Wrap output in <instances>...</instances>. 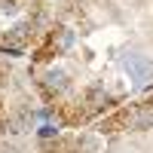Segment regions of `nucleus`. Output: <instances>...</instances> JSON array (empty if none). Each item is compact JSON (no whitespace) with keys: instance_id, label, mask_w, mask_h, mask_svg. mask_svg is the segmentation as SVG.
I'll list each match as a JSON object with an SVG mask.
<instances>
[{"instance_id":"f257e3e1","label":"nucleus","mask_w":153,"mask_h":153,"mask_svg":"<svg viewBox=\"0 0 153 153\" xmlns=\"http://www.w3.org/2000/svg\"><path fill=\"white\" fill-rule=\"evenodd\" d=\"M65 86H68V76L61 71H49L46 74V89H49V92H61Z\"/></svg>"},{"instance_id":"f03ea898","label":"nucleus","mask_w":153,"mask_h":153,"mask_svg":"<svg viewBox=\"0 0 153 153\" xmlns=\"http://www.w3.org/2000/svg\"><path fill=\"white\" fill-rule=\"evenodd\" d=\"M132 126H135V129H147V126H153V113H135Z\"/></svg>"},{"instance_id":"7ed1b4c3","label":"nucleus","mask_w":153,"mask_h":153,"mask_svg":"<svg viewBox=\"0 0 153 153\" xmlns=\"http://www.w3.org/2000/svg\"><path fill=\"white\" fill-rule=\"evenodd\" d=\"M89 101H92L95 107H101L107 101V92H104V89H92V92H89Z\"/></svg>"}]
</instances>
